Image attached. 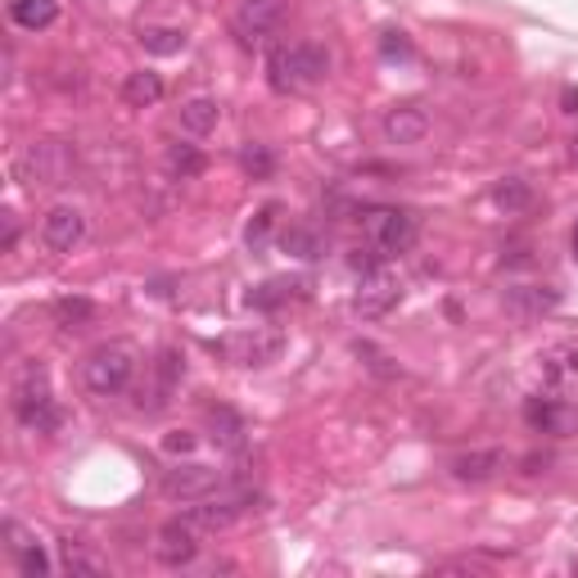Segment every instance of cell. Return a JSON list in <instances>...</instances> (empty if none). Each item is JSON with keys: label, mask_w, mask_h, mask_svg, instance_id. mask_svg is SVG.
Masks as SVG:
<instances>
[{"label": "cell", "mask_w": 578, "mask_h": 578, "mask_svg": "<svg viewBox=\"0 0 578 578\" xmlns=\"http://www.w3.org/2000/svg\"><path fill=\"white\" fill-rule=\"evenodd\" d=\"M330 73V55L316 46V41H299V46H276L267 55V81L271 91L289 96V91H308Z\"/></svg>", "instance_id": "1"}, {"label": "cell", "mask_w": 578, "mask_h": 578, "mask_svg": "<svg viewBox=\"0 0 578 578\" xmlns=\"http://www.w3.org/2000/svg\"><path fill=\"white\" fill-rule=\"evenodd\" d=\"M10 402H14L19 425L32 430V434H55L64 425V411H59V402L51 393V380H46V370H41V366H23Z\"/></svg>", "instance_id": "2"}, {"label": "cell", "mask_w": 578, "mask_h": 578, "mask_svg": "<svg viewBox=\"0 0 578 578\" xmlns=\"http://www.w3.org/2000/svg\"><path fill=\"white\" fill-rule=\"evenodd\" d=\"M132 380H136V348L132 344H100L87 362H81V385H87L96 398L127 393Z\"/></svg>", "instance_id": "3"}, {"label": "cell", "mask_w": 578, "mask_h": 578, "mask_svg": "<svg viewBox=\"0 0 578 578\" xmlns=\"http://www.w3.org/2000/svg\"><path fill=\"white\" fill-rule=\"evenodd\" d=\"M68 173H73V145L64 141H36L14 163V177L23 186H64Z\"/></svg>", "instance_id": "4"}, {"label": "cell", "mask_w": 578, "mask_h": 578, "mask_svg": "<svg viewBox=\"0 0 578 578\" xmlns=\"http://www.w3.org/2000/svg\"><path fill=\"white\" fill-rule=\"evenodd\" d=\"M258 492L254 488H218L213 498H203L199 507H190V524L194 529H226V524H235L240 515H249V511H258Z\"/></svg>", "instance_id": "5"}, {"label": "cell", "mask_w": 578, "mask_h": 578, "mask_svg": "<svg viewBox=\"0 0 578 578\" xmlns=\"http://www.w3.org/2000/svg\"><path fill=\"white\" fill-rule=\"evenodd\" d=\"M366 235H370V244H376V249H380L385 258L407 254L411 244H416V218L402 213V209H370V218H366Z\"/></svg>", "instance_id": "6"}, {"label": "cell", "mask_w": 578, "mask_h": 578, "mask_svg": "<svg viewBox=\"0 0 578 578\" xmlns=\"http://www.w3.org/2000/svg\"><path fill=\"white\" fill-rule=\"evenodd\" d=\"M231 27L240 36V46H249V51L267 46V41L276 36V27H280V0H244V5L235 10Z\"/></svg>", "instance_id": "7"}, {"label": "cell", "mask_w": 578, "mask_h": 578, "mask_svg": "<svg viewBox=\"0 0 578 578\" xmlns=\"http://www.w3.org/2000/svg\"><path fill=\"white\" fill-rule=\"evenodd\" d=\"M285 353V335L280 330H244V335L222 340V357H231L235 366H267Z\"/></svg>", "instance_id": "8"}, {"label": "cell", "mask_w": 578, "mask_h": 578, "mask_svg": "<svg viewBox=\"0 0 578 578\" xmlns=\"http://www.w3.org/2000/svg\"><path fill=\"white\" fill-rule=\"evenodd\" d=\"M81 240H87V213L73 209V203H59V209L41 218V244H46V249L73 254Z\"/></svg>", "instance_id": "9"}, {"label": "cell", "mask_w": 578, "mask_h": 578, "mask_svg": "<svg viewBox=\"0 0 578 578\" xmlns=\"http://www.w3.org/2000/svg\"><path fill=\"white\" fill-rule=\"evenodd\" d=\"M199 533H203V529H194L190 515H186V520H173V524H163V529H158V543H154V556L168 565V569L190 565V560L199 556Z\"/></svg>", "instance_id": "10"}, {"label": "cell", "mask_w": 578, "mask_h": 578, "mask_svg": "<svg viewBox=\"0 0 578 578\" xmlns=\"http://www.w3.org/2000/svg\"><path fill=\"white\" fill-rule=\"evenodd\" d=\"M218 488H222V475L213 466H173L163 475V492L181 498V502H203V498H213Z\"/></svg>", "instance_id": "11"}, {"label": "cell", "mask_w": 578, "mask_h": 578, "mask_svg": "<svg viewBox=\"0 0 578 578\" xmlns=\"http://www.w3.org/2000/svg\"><path fill=\"white\" fill-rule=\"evenodd\" d=\"M524 421L543 434H574L578 430V407L560 402V398H529Z\"/></svg>", "instance_id": "12"}, {"label": "cell", "mask_w": 578, "mask_h": 578, "mask_svg": "<svg viewBox=\"0 0 578 578\" xmlns=\"http://www.w3.org/2000/svg\"><path fill=\"white\" fill-rule=\"evenodd\" d=\"M430 136V113L421 104H393L385 113V141L389 145H421Z\"/></svg>", "instance_id": "13"}, {"label": "cell", "mask_w": 578, "mask_h": 578, "mask_svg": "<svg viewBox=\"0 0 578 578\" xmlns=\"http://www.w3.org/2000/svg\"><path fill=\"white\" fill-rule=\"evenodd\" d=\"M556 303H560V289H552V285H511L507 289V312L520 321H538V316L556 312Z\"/></svg>", "instance_id": "14"}, {"label": "cell", "mask_w": 578, "mask_h": 578, "mask_svg": "<svg viewBox=\"0 0 578 578\" xmlns=\"http://www.w3.org/2000/svg\"><path fill=\"white\" fill-rule=\"evenodd\" d=\"M398 299H402L398 280H393L389 271H370V276H362V289H357L353 308H357L362 316H380V312H389Z\"/></svg>", "instance_id": "15"}, {"label": "cell", "mask_w": 578, "mask_h": 578, "mask_svg": "<svg viewBox=\"0 0 578 578\" xmlns=\"http://www.w3.org/2000/svg\"><path fill=\"white\" fill-rule=\"evenodd\" d=\"M507 466V457L498 447H488V452H462V457H452V479H462V483H483V479H492Z\"/></svg>", "instance_id": "16"}, {"label": "cell", "mask_w": 578, "mask_h": 578, "mask_svg": "<svg viewBox=\"0 0 578 578\" xmlns=\"http://www.w3.org/2000/svg\"><path fill=\"white\" fill-rule=\"evenodd\" d=\"M5 538H10V552L19 556V569H23L27 578H36V574H46V569H51V556L36 547V538H32V533H27L23 524L10 520V524H5Z\"/></svg>", "instance_id": "17"}, {"label": "cell", "mask_w": 578, "mask_h": 578, "mask_svg": "<svg viewBox=\"0 0 578 578\" xmlns=\"http://www.w3.org/2000/svg\"><path fill=\"white\" fill-rule=\"evenodd\" d=\"M218 122H222V104L209 100V96H194V100L181 104V132H190V136L218 132Z\"/></svg>", "instance_id": "18"}, {"label": "cell", "mask_w": 578, "mask_h": 578, "mask_svg": "<svg viewBox=\"0 0 578 578\" xmlns=\"http://www.w3.org/2000/svg\"><path fill=\"white\" fill-rule=\"evenodd\" d=\"M10 19L23 32H41L59 19V0H10Z\"/></svg>", "instance_id": "19"}, {"label": "cell", "mask_w": 578, "mask_h": 578, "mask_svg": "<svg viewBox=\"0 0 578 578\" xmlns=\"http://www.w3.org/2000/svg\"><path fill=\"white\" fill-rule=\"evenodd\" d=\"M122 100H127L132 109H149L163 100V77L158 73H127V81H122Z\"/></svg>", "instance_id": "20"}, {"label": "cell", "mask_w": 578, "mask_h": 578, "mask_svg": "<svg viewBox=\"0 0 578 578\" xmlns=\"http://www.w3.org/2000/svg\"><path fill=\"white\" fill-rule=\"evenodd\" d=\"M538 362H543V376H547L552 385L578 380V348H569V344H560V348H547Z\"/></svg>", "instance_id": "21"}, {"label": "cell", "mask_w": 578, "mask_h": 578, "mask_svg": "<svg viewBox=\"0 0 578 578\" xmlns=\"http://www.w3.org/2000/svg\"><path fill=\"white\" fill-rule=\"evenodd\" d=\"M163 163H168V173L173 177H181V181H194L199 173H203V154L194 149V145H168V158H163Z\"/></svg>", "instance_id": "22"}, {"label": "cell", "mask_w": 578, "mask_h": 578, "mask_svg": "<svg viewBox=\"0 0 578 578\" xmlns=\"http://www.w3.org/2000/svg\"><path fill=\"white\" fill-rule=\"evenodd\" d=\"M294 294H299V285H294V280H267V285H258L254 294H249V303H254L258 312H276L280 303H289Z\"/></svg>", "instance_id": "23"}, {"label": "cell", "mask_w": 578, "mask_h": 578, "mask_svg": "<svg viewBox=\"0 0 578 578\" xmlns=\"http://www.w3.org/2000/svg\"><path fill=\"white\" fill-rule=\"evenodd\" d=\"M141 46L149 55H181L186 51V32L181 27H149V32H141Z\"/></svg>", "instance_id": "24"}, {"label": "cell", "mask_w": 578, "mask_h": 578, "mask_svg": "<svg viewBox=\"0 0 578 578\" xmlns=\"http://www.w3.org/2000/svg\"><path fill=\"white\" fill-rule=\"evenodd\" d=\"M280 244H285V254H294V258H303V263L321 258V235L308 231V226H289V231L280 235Z\"/></svg>", "instance_id": "25"}, {"label": "cell", "mask_w": 578, "mask_h": 578, "mask_svg": "<svg viewBox=\"0 0 578 578\" xmlns=\"http://www.w3.org/2000/svg\"><path fill=\"white\" fill-rule=\"evenodd\" d=\"M209 430H213V443H222V447H240L244 443V421L235 416V411H226V407H218L209 416Z\"/></svg>", "instance_id": "26"}, {"label": "cell", "mask_w": 578, "mask_h": 578, "mask_svg": "<svg viewBox=\"0 0 578 578\" xmlns=\"http://www.w3.org/2000/svg\"><path fill=\"white\" fill-rule=\"evenodd\" d=\"M55 321H59L64 330H81L87 321H96V303H91V299H59V303H55Z\"/></svg>", "instance_id": "27"}, {"label": "cell", "mask_w": 578, "mask_h": 578, "mask_svg": "<svg viewBox=\"0 0 578 578\" xmlns=\"http://www.w3.org/2000/svg\"><path fill=\"white\" fill-rule=\"evenodd\" d=\"M240 163H244V173H249V177H258V181L276 173V154H271L267 145H244Z\"/></svg>", "instance_id": "28"}, {"label": "cell", "mask_w": 578, "mask_h": 578, "mask_svg": "<svg viewBox=\"0 0 578 578\" xmlns=\"http://www.w3.org/2000/svg\"><path fill=\"white\" fill-rule=\"evenodd\" d=\"M492 199H498V209L520 213V209H529V203H533V190H529L524 181H507V186L492 190Z\"/></svg>", "instance_id": "29"}, {"label": "cell", "mask_w": 578, "mask_h": 578, "mask_svg": "<svg viewBox=\"0 0 578 578\" xmlns=\"http://www.w3.org/2000/svg\"><path fill=\"white\" fill-rule=\"evenodd\" d=\"M64 569H73V574H104V560L87 556L77 543H64Z\"/></svg>", "instance_id": "30"}, {"label": "cell", "mask_w": 578, "mask_h": 578, "mask_svg": "<svg viewBox=\"0 0 578 578\" xmlns=\"http://www.w3.org/2000/svg\"><path fill=\"white\" fill-rule=\"evenodd\" d=\"M357 357H366V366L376 370V376H385V380H393V376H398V366H389V357H385L376 344H357Z\"/></svg>", "instance_id": "31"}, {"label": "cell", "mask_w": 578, "mask_h": 578, "mask_svg": "<svg viewBox=\"0 0 578 578\" xmlns=\"http://www.w3.org/2000/svg\"><path fill=\"white\" fill-rule=\"evenodd\" d=\"M271 218H276V209H271V203H267V209L249 222V235H244V240H249V249H263V244H267V231H271Z\"/></svg>", "instance_id": "32"}, {"label": "cell", "mask_w": 578, "mask_h": 578, "mask_svg": "<svg viewBox=\"0 0 578 578\" xmlns=\"http://www.w3.org/2000/svg\"><path fill=\"white\" fill-rule=\"evenodd\" d=\"M163 447H168L173 457H177V452H181V457H186V452H194V434H186V430H173L168 438H163Z\"/></svg>", "instance_id": "33"}, {"label": "cell", "mask_w": 578, "mask_h": 578, "mask_svg": "<svg viewBox=\"0 0 578 578\" xmlns=\"http://www.w3.org/2000/svg\"><path fill=\"white\" fill-rule=\"evenodd\" d=\"M380 46H385V55H411V46H407V41H402V32H385V41H380Z\"/></svg>", "instance_id": "34"}, {"label": "cell", "mask_w": 578, "mask_h": 578, "mask_svg": "<svg viewBox=\"0 0 578 578\" xmlns=\"http://www.w3.org/2000/svg\"><path fill=\"white\" fill-rule=\"evenodd\" d=\"M560 104H565V113H578V91H574V87H565V96H560Z\"/></svg>", "instance_id": "35"}, {"label": "cell", "mask_w": 578, "mask_h": 578, "mask_svg": "<svg viewBox=\"0 0 578 578\" xmlns=\"http://www.w3.org/2000/svg\"><path fill=\"white\" fill-rule=\"evenodd\" d=\"M569 244H574V263H578V226H574V240H569Z\"/></svg>", "instance_id": "36"}, {"label": "cell", "mask_w": 578, "mask_h": 578, "mask_svg": "<svg viewBox=\"0 0 578 578\" xmlns=\"http://www.w3.org/2000/svg\"><path fill=\"white\" fill-rule=\"evenodd\" d=\"M569 154H574V163H578V141H574V149H569Z\"/></svg>", "instance_id": "37"}]
</instances>
